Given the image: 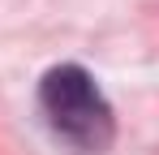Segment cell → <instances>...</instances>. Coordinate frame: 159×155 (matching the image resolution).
Listing matches in <instances>:
<instances>
[{
	"label": "cell",
	"instance_id": "6da1fadb",
	"mask_svg": "<svg viewBox=\"0 0 159 155\" xmlns=\"http://www.w3.org/2000/svg\"><path fill=\"white\" fill-rule=\"evenodd\" d=\"M39 108H43L48 125L82 155H103L112 147V134H116L112 103L82 65L48 69L39 82Z\"/></svg>",
	"mask_w": 159,
	"mask_h": 155
}]
</instances>
